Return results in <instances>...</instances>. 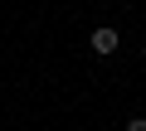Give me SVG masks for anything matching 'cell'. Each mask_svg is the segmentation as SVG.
I'll return each mask as SVG.
<instances>
[{
	"label": "cell",
	"instance_id": "obj_1",
	"mask_svg": "<svg viewBox=\"0 0 146 131\" xmlns=\"http://www.w3.org/2000/svg\"><path fill=\"white\" fill-rule=\"evenodd\" d=\"M117 44H122V39H117V29H112V24H98V29H93V53H102V58H107V53H117Z\"/></svg>",
	"mask_w": 146,
	"mask_h": 131
},
{
	"label": "cell",
	"instance_id": "obj_2",
	"mask_svg": "<svg viewBox=\"0 0 146 131\" xmlns=\"http://www.w3.org/2000/svg\"><path fill=\"white\" fill-rule=\"evenodd\" d=\"M127 131H146V117H131V121H127Z\"/></svg>",
	"mask_w": 146,
	"mask_h": 131
},
{
	"label": "cell",
	"instance_id": "obj_3",
	"mask_svg": "<svg viewBox=\"0 0 146 131\" xmlns=\"http://www.w3.org/2000/svg\"><path fill=\"white\" fill-rule=\"evenodd\" d=\"M141 58H146V44H141Z\"/></svg>",
	"mask_w": 146,
	"mask_h": 131
}]
</instances>
